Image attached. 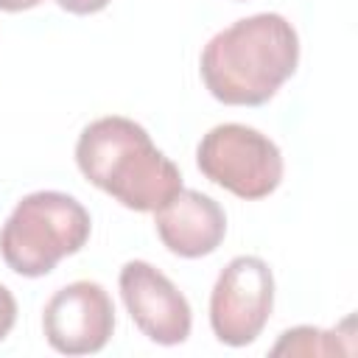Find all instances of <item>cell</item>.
<instances>
[{
  "mask_svg": "<svg viewBox=\"0 0 358 358\" xmlns=\"http://www.w3.org/2000/svg\"><path fill=\"white\" fill-rule=\"evenodd\" d=\"M299 36L274 11L252 14L218 31L201 50V78L227 106H260L294 76Z\"/></svg>",
  "mask_w": 358,
  "mask_h": 358,
  "instance_id": "6da1fadb",
  "label": "cell"
},
{
  "mask_svg": "<svg viewBox=\"0 0 358 358\" xmlns=\"http://www.w3.org/2000/svg\"><path fill=\"white\" fill-rule=\"evenodd\" d=\"M76 162L95 187L137 213H154L182 190L179 168L140 123L120 115L98 117L78 134Z\"/></svg>",
  "mask_w": 358,
  "mask_h": 358,
  "instance_id": "7a4b0ae2",
  "label": "cell"
},
{
  "mask_svg": "<svg viewBox=\"0 0 358 358\" xmlns=\"http://www.w3.org/2000/svg\"><path fill=\"white\" fill-rule=\"evenodd\" d=\"M92 232L87 207L59 190H36L17 201L0 229V255L22 277H42L76 255Z\"/></svg>",
  "mask_w": 358,
  "mask_h": 358,
  "instance_id": "3957f363",
  "label": "cell"
},
{
  "mask_svg": "<svg viewBox=\"0 0 358 358\" xmlns=\"http://www.w3.org/2000/svg\"><path fill=\"white\" fill-rule=\"evenodd\" d=\"M199 171L238 199L255 201L282 182V154L271 137L243 123L213 126L196 148Z\"/></svg>",
  "mask_w": 358,
  "mask_h": 358,
  "instance_id": "277c9868",
  "label": "cell"
},
{
  "mask_svg": "<svg viewBox=\"0 0 358 358\" xmlns=\"http://www.w3.org/2000/svg\"><path fill=\"white\" fill-rule=\"evenodd\" d=\"M274 308V274L255 255L232 257L210 294V327L229 347L252 344Z\"/></svg>",
  "mask_w": 358,
  "mask_h": 358,
  "instance_id": "5b68a950",
  "label": "cell"
},
{
  "mask_svg": "<svg viewBox=\"0 0 358 358\" xmlns=\"http://www.w3.org/2000/svg\"><path fill=\"white\" fill-rule=\"evenodd\" d=\"M48 344L62 355H90L106 347L115 330V308L101 282L76 280L59 288L42 313Z\"/></svg>",
  "mask_w": 358,
  "mask_h": 358,
  "instance_id": "8992f818",
  "label": "cell"
},
{
  "mask_svg": "<svg viewBox=\"0 0 358 358\" xmlns=\"http://www.w3.org/2000/svg\"><path fill=\"white\" fill-rule=\"evenodd\" d=\"M117 282L123 305L143 336L165 347L182 344L190 336V305L157 266L145 260H129L120 268Z\"/></svg>",
  "mask_w": 358,
  "mask_h": 358,
  "instance_id": "52a82bcc",
  "label": "cell"
},
{
  "mask_svg": "<svg viewBox=\"0 0 358 358\" xmlns=\"http://www.w3.org/2000/svg\"><path fill=\"white\" fill-rule=\"evenodd\" d=\"M154 227L162 246L179 257L213 255L227 235L224 207L199 190H179L154 210Z\"/></svg>",
  "mask_w": 358,
  "mask_h": 358,
  "instance_id": "ba28073f",
  "label": "cell"
},
{
  "mask_svg": "<svg viewBox=\"0 0 358 358\" xmlns=\"http://www.w3.org/2000/svg\"><path fill=\"white\" fill-rule=\"evenodd\" d=\"M347 352L338 341L336 330H319V327H294L280 336V341L271 347V355H341Z\"/></svg>",
  "mask_w": 358,
  "mask_h": 358,
  "instance_id": "9c48e42d",
  "label": "cell"
},
{
  "mask_svg": "<svg viewBox=\"0 0 358 358\" xmlns=\"http://www.w3.org/2000/svg\"><path fill=\"white\" fill-rule=\"evenodd\" d=\"M14 322H17V299H14V294L0 282V341L11 333Z\"/></svg>",
  "mask_w": 358,
  "mask_h": 358,
  "instance_id": "30bf717a",
  "label": "cell"
},
{
  "mask_svg": "<svg viewBox=\"0 0 358 358\" xmlns=\"http://www.w3.org/2000/svg\"><path fill=\"white\" fill-rule=\"evenodd\" d=\"M59 8L70 11V14H95L101 8H106L112 0H56Z\"/></svg>",
  "mask_w": 358,
  "mask_h": 358,
  "instance_id": "8fae6325",
  "label": "cell"
},
{
  "mask_svg": "<svg viewBox=\"0 0 358 358\" xmlns=\"http://www.w3.org/2000/svg\"><path fill=\"white\" fill-rule=\"evenodd\" d=\"M42 0H0V11H28Z\"/></svg>",
  "mask_w": 358,
  "mask_h": 358,
  "instance_id": "7c38bea8",
  "label": "cell"
}]
</instances>
